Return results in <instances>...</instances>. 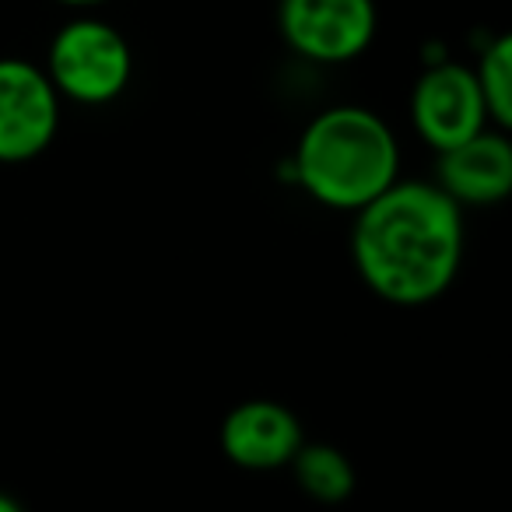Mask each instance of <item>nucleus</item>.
I'll list each match as a JSON object with an SVG mask.
<instances>
[{"mask_svg":"<svg viewBox=\"0 0 512 512\" xmlns=\"http://www.w3.org/2000/svg\"><path fill=\"white\" fill-rule=\"evenodd\" d=\"M463 207L435 183L397 179L355 211L351 260L376 299L418 309L442 299L463 264Z\"/></svg>","mask_w":512,"mask_h":512,"instance_id":"nucleus-1","label":"nucleus"},{"mask_svg":"<svg viewBox=\"0 0 512 512\" xmlns=\"http://www.w3.org/2000/svg\"><path fill=\"white\" fill-rule=\"evenodd\" d=\"M292 165L309 197L355 214L400 179V144L372 109L330 106L306 123Z\"/></svg>","mask_w":512,"mask_h":512,"instance_id":"nucleus-2","label":"nucleus"},{"mask_svg":"<svg viewBox=\"0 0 512 512\" xmlns=\"http://www.w3.org/2000/svg\"><path fill=\"white\" fill-rule=\"evenodd\" d=\"M46 78L60 99L78 106H109L130 85L134 53L120 29L99 18H74L53 36Z\"/></svg>","mask_w":512,"mask_h":512,"instance_id":"nucleus-3","label":"nucleus"},{"mask_svg":"<svg viewBox=\"0 0 512 512\" xmlns=\"http://www.w3.org/2000/svg\"><path fill=\"white\" fill-rule=\"evenodd\" d=\"M278 29L309 64H348L372 46L376 0H281Z\"/></svg>","mask_w":512,"mask_h":512,"instance_id":"nucleus-4","label":"nucleus"},{"mask_svg":"<svg viewBox=\"0 0 512 512\" xmlns=\"http://www.w3.org/2000/svg\"><path fill=\"white\" fill-rule=\"evenodd\" d=\"M60 130V95L43 67L22 57L0 60V165L39 158Z\"/></svg>","mask_w":512,"mask_h":512,"instance_id":"nucleus-5","label":"nucleus"},{"mask_svg":"<svg viewBox=\"0 0 512 512\" xmlns=\"http://www.w3.org/2000/svg\"><path fill=\"white\" fill-rule=\"evenodd\" d=\"M411 123L414 134L432 151H449L488 127L474 67L453 64V60L425 67L411 92Z\"/></svg>","mask_w":512,"mask_h":512,"instance_id":"nucleus-6","label":"nucleus"},{"mask_svg":"<svg viewBox=\"0 0 512 512\" xmlns=\"http://www.w3.org/2000/svg\"><path fill=\"white\" fill-rule=\"evenodd\" d=\"M221 453L242 470H281L306 442L299 414L278 400H242L221 421Z\"/></svg>","mask_w":512,"mask_h":512,"instance_id":"nucleus-7","label":"nucleus"},{"mask_svg":"<svg viewBox=\"0 0 512 512\" xmlns=\"http://www.w3.org/2000/svg\"><path fill=\"white\" fill-rule=\"evenodd\" d=\"M435 186L460 207L502 204L512 193V141L505 130L484 127L456 148L439 151Z\"/></svg>","mask_w":512,"mask_h":512,"instance_id":"nucleus-8","label":"nucleus"},{"mask_svg":"<svg viewBox=\"0 0 512 512\" xmlns=\"http://www.w3.org/2000/svg\"><path fill=\"white\" fill-rule=\"evenodd\" d=\"M292 474L299 481V488L309 498L323 505H337L344 498H351L355 491V467L351 460L330 442H302L299 453L292 456Z\"/></svg>","mask_w":512,"mask_h":512,"instance_id":"nucleus-9","label":"nucleus"},{"mask_svg":"<svg viewBox=\"0 0 512 512\" xmlns=\"http://www.w3.org/2000/svg\"><path fill=\"white\" fill-rule=\"evenodd\" d=\"M488 123L498 130L512 127V39L498 36L481 50L474 67Z\"/></svg>","mask_w":512,"mask_h":512,"instance_id":"nucleus-10","label":"nucleus"},{"mask_svg":"<svg viewBox=\"0 0 512 512\" xmlns=\"http://www.w3.org/2000/svg\"><path fill=\"white\" fill-rule=\"evenodd\" d=\"M57 4H64V8L88 11V8H102V4H109V0H57Z\"/></svg>","mask_w":512,"mask_h":512,"instance_id":"nucleus-11","label":"nucleus"},{"mask_svg":"<svg viewBox=\"0 0 512 512\" xmlns=\"http://www.w3.org/2000/svg\"><path fill=\"white\" fill-rule=\"evenodd\" d=\"M0 512H25V509L18 505V498H11L8 491H0Z\"/></svg>","mask_w":512,"mask_h":512,"instance_id":"nucleus-12","label":"nucleus"}]
</instances>
